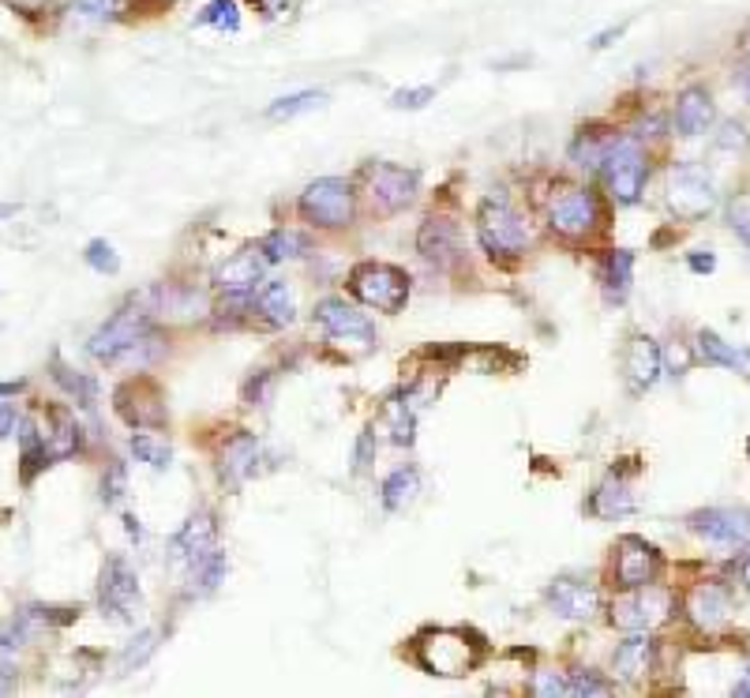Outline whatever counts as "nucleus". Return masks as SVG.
<instances>
[{
    "label": "nucleus",
    "mask_w": 750,
    "mask_h": 698,
    "mask_svg": "<svg viewBox=\"0 0 750 698\" xmlns=\"http://www.w3.org/2000/svg\"><path fill=\"white\" fill-rule=\"evenodd\" d=\"M158 353V331L147 308L128 305L113 312L99 331L91 334V357L105 361V365H120V361H136L147 365Z\"/></svg>",
    "instance_id": "1"
},
{
    "label": "nucleus",
    "mask_w": 750,
    "mask_h": 698,
    "mask_svg": "<svg viewBox=\"0 0 750 698\" xmlns=\"http://www.w3.org/2000/svg\"><path fill=\"white\" fill-rule=\"evenodd\" d=\"M484 642L462 627H436L417 639V661L431 676H465L481 665Z\"/></svg>",
    "instance_id": "2"
},
{
    "label": "nucleus",
    "mask_w": 750,
    "mask_h": 698,
    "mask_svg": "<svg viewBox=\"0 0 750 698\" xmlns=\"http://www.w3.org/2000/svg\"><path fill=\"white\" fill-rule=\"evenodd\" d=\"M476 233L492 260H515L529 249V229L507 196H488L476 210Z\"/></svg>",
    "instance_id": "3"
},
{
    "label": "nucleus",
    "mask_w": 750,
    "mask_h": 698,
    "mask_svg": "<svg viewBox=\"0 0 750 698\" xmlns=\"http://www.w3.org/2000/svg\"><path fill=\"white\" fill-rule=\"evenodd\" d=\"M349 289L357 300H365L368 308H376V312H402L405 300H409V275H405L402 267H391V263H357V267L349 271Z\"/></svg>",
    "instance_id": "4"
},
{
    "label": "nucleus",
    "mask_w": 750,
    "mask_h": 698,
    "mask_svg": "<svg viewBox=\"0 0 750 698\" xmlns=\"http://www.w3.org/2000/svg\"><path fill=\"white\" fill-rule=\"evenodd\" d=\"M300 218L308 226H320V229H342L357 218V199H353V188L338 176H323V181L308 184L297 199Z\"/></svg>",
    "instance_id": "5"
},
{
    "label": "nucleus",
    "mask_w": 750,
    "mask_h": 698,
    "mask_svg": "<svg viewBox=\"0 0 750 698\" xmlns=\"http://www.w3.org/2000/svg\"><path fill=\"white\" fill-rule=\"evenodd\" d=\"M549 226L552 233L567 237V241H581L600 226V203L597 192L578 188V184H559L549 196Z\"/></svg>",
    "instance_id": "6"
},
{
    "label": "nucleus",
    "mask_w": 750,
    "mask_h": 698,
    "mask_svg": "<svg viewBox=\"0 0 750 698\" xmlns=\"http://www.w3.org/2000/svg\"><path fill=\"white\" fill-rule=\"evenodd\" d=\"M600 176H604L608 192L615 196V203H638L642 192H646V176H649V162L642 155L638 139L620 136L608 150V158L600 162Z\"/></svg>",
    "instance_id": "7"
},
{
    "label": "nucleus",
    "mask_w": 750,
    "mask_h": 698,
    "mask_svg": "<svg viewBox=\"0 0 750 698\" xmlns=\"http://www.w3.org/2000/svg\"><path fill=\"white\" fill-rule=\"evenodd\" d=\"M672 608V594L665 586H657V582H646L638 590H623V597L612 600L608 616H612V623L620 631H653V627L668 623Z\"/></svg>",
    "instance_id": "8"
},
{
    "label": "nucleus",
    "mask_w": 750,
    "mask_h": 698,
    "mask_svg": "<svg viewBox=\"0 0 750 698\" xmlns=\"http://www.w3.org/2000/svg\"><path fill=\"white\" fill-rule=\"evenodd\" d=\"M668 207L683 222H699L717 207V188H713L709 173L699 162H679L668 170Z\"/></svg>",
    "instance_id": "9"
},
{
    "label": "nucleus",
    "mask_w": 750,
    "mask_h": 698,
    "mask_svg": "<svg viewBox=\"0 0 750 698\" xmlns=\"http://www.w3.org/2000/svg\"><path fill=\"white\" fill-rule=\"evenodd\" d=\"M365 188L376 215H399V210H405L417 199L420 176L417 170H405V165H394V162H372L365 170Z\"/></svg>",
    "instance_id": "10"
},
{
    "label": "nucleus",
    "mask_w": 750,
    "mask_h": 698,
    "mask_svg": "<svg viewBox=\"0 0 750 698\" xmlns=\"http://www.w3.org/2000/svg\"><path fill=\"white\" fill-rule=\"evenodd\" d=\"M99 605L109 620L136 623V613H139V605H143V597H139V579L125 556H109V560H105L102 579H99Z\"/></svg>",
    "instance_id": "11"
},
{
    "label": "nucleus",
    "mask_w": 750,
    "mask_h": 698,
    "mask_svg": "<svg viewBox=\"0 0 750 698\" xmlns=\"http://www.w3.org/2000/svg\"><path fill=\"white\" fill-rule=\"evenodd\" d=\"M315 323L326 331V339L342 342V346H349V342H357L360 350L376 346V327L365 320V312L349 308L346 300H338V297H326L315 305Z\"/></svg>",
    "instance_id": "12"
},
{
    "label": "nucleus",
    "mask_w": 750,
    "mask_h": 698,
    "mask_svg": "<svg viewBox=\"0 0 750 698\" xmlns=\"http://www.w3.org/2000/svg\"><path fill=\"white\" fill-rule=\"evenodd\" d=\"M660 568H665V560H660V552L653 549L649 541H642V537H620V545H615V563H612L615 586L638 590V586H646V582H657Z\"/></svg>",
    "instance_id": "13"
},
{
    "label": "nucleus",
    "mask_w": 750,
    "mask_h": 698,
    "mask_svg": "<svg viewBox=\"0 0 750 698\" xmlns=\"http://www.w3.org/2000/svg\"><path fill=\"white\" fill-rule=\"evenodd\" d=\"M691 529L720 549H743L750 545V511L743 507H705L691 515Z\"/></svg>",
    "instance_id": "14"
},
{
    "label": "nucleus",
    "mask_w": 750,
    "mask_h": 698,
    "mask_svg": "<svg viewBox=\"0 0 750 698\" xmlns=\"http://www.w3.org/2000/svg\"><path fill=\"white\" fill-rule=\"evenodd\" d=\"M113 399H117V413L131 428H162L165 424V399L150 379H128L117 387Z\"/></svg>",
    "instance_id": "15"
},
{
    "label": "nucleus",
    "mask_w": 750,
    "mask_h": 698,
    "mask_svg": "<svg viewBox=\"0 0 750 698\" xmlns=\"http://www.w3.org/2000/svg\"><path fill=\"white\" fill-rule=\"evenodd\" d=\"M218 549V526H215V515H207V511H199V515H192L188 523L173 534L170 541V560L173 568H184L188 571L192 563H199L203 556H210Z\"/></svg>",
    "instance_id": "16"
},
{
    "label": "nucleus",
    "mask_w": 750,
    "mask_h": 698,
    "mask_svg": "<svg viewBox=\"0 0 750 698\" xmlns=\"http://www.w3.org/2000/svg\"><path fill=\"white\" fill-rule=\"evenodd\" d=\"M259 473H263V444L255 436H249V432H236L222 447L218 477H222V484H229V489H241V484H249Z\"/></svg>",
    "instance_id": "17"
},
{
    "label": "nucleus",
    "mask_w": 750,
    "mask_h": 698,
    "mask_svg": "<svg viewBox=\"0 0 750 698\" xmlns=\"http://www.w3.org/2000/svg\"><path fill=\"white\" fill-rule=\"evenodd\" d=\"M544 597L559 620H589L600 608V590L589 579H555Z\"/></svg>",
    "instance_id": "18"
},
{
    "label": "nucleus",
    "mask_w": 750,
    "mask_h": 698,
    "mask_svg": "<svg viewBox=\"0 0 750 698\" xmlns=\"http://www.w3.org/2000/svg\"><path fill=\"white\" fill-rule=\"evenodd\" d=\"M263 267H267V255L259 249H244L215 271V286L226 297H255V286L263 282Z\"/></svg>",
    "instance_id": "19"
},
{
    "label": "nucleus",
    "mask_w": 750,
    "mask_h": 698,
    "mask_svg": "<svg viewBox=\"0 0 750 698\" xmlns=\"http://www.w3.org/2000/svg\"><path fill=\"white\" fill-rule=\"evenodd\" d=\"M653 657H657V642L649 639V631H631V639L615 646L612 668L623 684H642L653 673Z\"/></svg>",
    "instance_id": "20"
},
{
    "label": "nucleus",
    "mask_w": 750,
    "mask_h": 698,
    "mask_svg": "<svg viewBox=\"0 0 750 698\" xmlns=\"http://www.w3.org/2000/svg\"><path fill=\"white\" fill-rule=\"evenodd\" d=\"M623 373H626V384H631L634 394L649 391V387L660 379V373H665V365H660V346L649 339V334L631 339L626 357H623Z\"/></svg>",
    "instance_id": "21"
},
{
    "label": "nucleus",
    "mask_w": 750,
    "mask_h": 698,
    "mask_svg": "<svg viewBox=\"0 0 750 698\" xmlns=\"http://www.w3.org/2000/svg\"><path fill=\"white\" fill-rule=\"evenodd\" d=\"M728 613H731L728 590L717 586V582H702V586H694L691 597H686V616H691V623L699 627V631H717V627H725Z\"/></svg>",
    "instance_id": "22"
},
{
    "label": "nucleus",
    "mask_w": 750,
    "mask_h": 698,
    "mask_svg": "<svg viewBox=\"0 0 750 698\" xmlns=\"http://www.w3.org/2000/svg\"><path fill=\"white\" fill-rule=\"evenodd\" d=\"M417 249L428 263H436V267H450V263H458V255H462L458 226L450 222V218H425V226H420V233H417Z\"/></svg>",
    "instance_id": "23"
},
{
    "label": "nucleus",
    "mask_w": 750,
    "mask_h": 698,
    "mask_svg": "<svg viewBox=\"0 0 750 698\" xmlns=\"http://www.w3.org/2000/svg\"><path fill=\"white\" fill-rule=\"evenodd\" d=\"M713 125V99L709 91H702V87H686L683 94H679L676 102V128L679 136L694 139V136H705Z\"/></svg>",
    "instance_id": "24"
},
{
    "label": "nucleus",
    "mask_w": 750,
    "mask_h": 698,
    "mask_svg": "<svg viewBox=\"0 0 750 698\" xmlns=\"http://www.w3.org/2000/svg\"><path fill=\"white\" fill-rule=\"evenodd\" d=\"M694 346H699V357L705 361V365L731 368V373L750 379V350L731 346V342H725L720 334H713V331H699V342H694Z\"/></svg>",
    "instance_id": "25"
},
{
    "label": "nucleus",
    "mask_w": 750,
    "mask_h": 698,
    "mask_svg": "<svg viewBox=\"0 0 750 698\" xmlns=\"http://www.w3.org/2000/svg\"><path fill=\"white\" fill-rule=\"evenodd\" d=\"M252 308L259 312V320H263V323H270V327L293 323V316H297L293 289H289L286 282H267V286L259 289V297L252 300Z\"/></svg>",
    "instance_id": "26"
},
{
    "label": "nucleus",
    "mask_w": 750,
    "mask_h": 698,
    "mask_svg": "<svg viewBox=\"0 0 750 698\" xmlns=\"http://www.w3.org/2000/svg\"><path fill=\"white\" fill-rule=\"evenodd\" d=\"M615 131H608V128H581L578 131V139L570 144V158L581 165V170H597L600 173V162L608 158V150H612L615 144Z\"/></svg>",
    "instance_id": "27"
},
{
    "label": "nucleus",
    "mask_w": 750,
    "mask_h": 698,
    "mask_svg": "<svg viewBox=\"0 0 750 698\" xmlns=\"http://www.w3.org/2000/svg\"><path fill=\"white\" fill-rule=\"evenodd\" d=\"M263 255H267V263H281V260H300V255L312 252V237L300 233V229H275V233H267L259 244H255Z\"/></svg>",
    "instance_id": "28"
},
{
    "label": "nucleus",
    "mask_w": 750,
    "mask_h": 698,
    "mask_svg": "<svg viewBox=\"0 0 750 698\" xmlns=\"http://www.w3.org/2000/svg\"><path fill=\"white\" fill-rule=\"evenodd\" d=\"M49 376L57 379V384L65 387V391L72 394L79 405H86V410L99 402V384H94V379L86 376V373H76V368H68L65 357H60L57 350H53V357H49Z\"/></svg>",
    "instance_id": "29"
},
{
    "label": "nucleus",
    "mask_w": 750,
    "mask_h": 698,
    "mask_svg": "<svg viewBox=\"0 0 750 698\" xmlns=\"http://www.w3.org/2000/svg\"><path fill=\"white\" fill-rule=\"evenodd\" d=\"M589 511H593L597 518L631 515V511H634V496H631V489H626L620 477H608V481L593 492V500H589Z\"/></svg>",
    "instance_id": "30"
},
{
    "label": "nucleus",
    "mask_w": 750,
    "mask_h": 698,
    "mask_svg": "<svg viewBox=\"0 0 750 698\" xmlns=\"http://www.w3.org/2000/svg\"><path fill=\"white\" fill-rule=\"evenodd\" d=\"M631 275H634V255L631 252H608L604 267H600V282H604V294L608 300H626V294H631Z\"/></svg>",
    "instance_id": "31"
},
{
    "label": "nucleus",
    "mask_w": 750,
    "mask_h": 698,
    "mask_svg": "<svg viewBox=\"0 0 750 698\" xmlns=\"http://www.w3.org/2000/svg\"><path fill=\"white\" fill-rule=\"evenodd\" d=\"M226 568H229V563H226V552H222V549H215L210 556H203L199 563H192V568H188V582H192L188 594H192V597L215 594L218 582L226 579Z\"/></svg>",
    "instance_id": "32"
},
{
    "label": "nucleus",
    "mask_w": 750,
    "mask_h": 698,
    "mask_svg": "<svg viewBox=\"0 0 750 698\" xmlns=\"http://www.w3.org/2000/svg\"><path fill=\"white\" fill-rule=\"evenodd\" d=\"M417 492H420V473L417 470H394L383 481V492H379V496H383L386 511L399 515V511H405L413 500H417Z\"/></svg>",
    "instance_id": "33"
},
{
    "label": "nucleus",
    "mask_w": 750,
    "mask_h": 698,
    "mask_svg": "<svg viewBox=\"0 0 750 698\" xmlns=\"http://www.w3.org/2000/svg\"><path fill=\"white\" fill-rule=\"evenodd\" d=\"M383 417H386V424H391V439H394V444L409 447L413 444V428H417V417H413L409 394H394V399H386Z\"/></svg>",
    "instance_id": "34"
},
{
    "label": "nucleus",
    "mask_w": 750,
    "mask_h": 698,
    "mask_svg": "<svg viewBox=\"0 0 750 698\" xmlns=\"http://www.w3.org/2000/svg\"><path fill=\"white\" fill-rule=\"evenodd\" d=\"M131 455H136L139 462H147L150 470H165V466H170V458H173V450H170L165 439L150 436V428H139L136 436H131Z\"/></svg>",
    "instance_id": "35"
},
{
    "label": "nucleus",
    "mask_w": 750,
    "mask_h": 698,
    "mask_svg": "<svg viewBox=\"0 0 750 698\" xmlns=\"http://www.w3.org/2000/svg\"><path fill=\"white\" fill-rule=\"evenodd\" d=\"M323 102H326V99H323L320 91H297V94H286V99L270 102L267 117H270V121H293V117H300V113L320 110Z\"/></svg>",
    "instance_id": "36"
},
{
    "label": "nucleus",
    "mask_w": 750,
    "mask_h": 698,
    "mask_svg": "<svg viewBox=\"0 0 750 698\" xmlns=\"http://www.w3.org/2000/svg\"><path fill=\"white\" fill-rule=\"evenodd\" d=\"M199 26H215V31H241V8L236 0H210L207 8L199 12Z\"/></svg>",
    "instance_id": "37"
},
{
    "label": "nucleus",
    "mask_w": 750,
    "mask_h": 698,
    "mask_svg": "<svg viewBox=\"0 0 750 698\" xmlns=\"http://www.w3.org/2000/svg\"><path fill=\"white\" fill-rule=\"evenodd\" d=\"M154 650H158V634H154V631H139L136 639H131L128 646H125V653H120L117 668H120V673H131V668L143 665V661H147Z\"/></svg>",
    "instance_id": "38"
},
{
    "label": "nucleus",
    "mask_w": 750,
    "mask_h": 698,
    "mask_svg": "<svg viewBox=\"0 0 750 698\" xmlns=\"http://www.w3.org/2000/svg\"><path fill=\"white\" fill-rule=\"evenodd\" d=\"M83 260H86V267L99 271V275H117V271H120V255L113 252V244L102 241V237H94V241L86 244Z\"/></svg>",
    "instance_id": "39"
},
{
    "label": "nucleus",
    "mask_w": 750,
    "mask_h": 698,
    "mask_svg": "<svg viewBox=\"0 0 750 698\" xmlns=\"http://www.w3.org/2000/svg\"><path fill=\"white\" fill-rule=\"evenodd\" d=\"M72 12L83 15V20H117L125 12V0H72Z\"/></svg>",
    "instance_id": "40"
},
{
    "label": "nucleus",
    "mask_w": 750,
    "mask_h": 698,
    "mask_svg": "<svg viewBox=\"0 0 750 698\" xmlns=\"http://www.w3.org/2000/svg\"><path fill=\"white\" fill-rule=\"evenodd\" d=\"M125 489H128L125 462H117V458H113L109 470H105V477H102V503H105V507H117L120 496H125Z\"/></svg>",
    "instance_id": "41"
},
{
    "label": "nucleus",
    "mask_w": 750,
    "mask_h": 698,
    "mask_svg": "<svg viewBox=\"0 0 750 698\" xmlns=\"http://www.w3.org/2000/svg\"><path fill=\"white\" fill-rule=\"evenodd\" d=\"M570 676V695H612L615 684H608V679H600L597 673H589V668H578V673H567Z\"/></svg>",
    "instance_id": "42"
},
{
    "label": "nucleus",
    "mask_w": 750,
    "mask_h": 698,
    "mask_svg": "<svg viewBox=\"0 0 750 698\" xmlns=\"http://www.w3.org/2000/svg\"><path fill=\"white\" fill-rule=\"evenodd\" d=\"M533 695L541 698H570V676L567 673H536Z\"/></svg>",
    "instance_id": "43"
},
{
    "label": "nucleus",
    "mask_w": 750,
    "mask_h": 698,
    "mask_svg": "<svg viewBox=\"0 0 750 698\" xmlns=\"http://www.w3.org/2000/svg\"><path fill=\"white\" fill-rule=\"evenodd\" d=\"M728 226L736 229V237L750 249V196L731 199V207H728Z\"/></svg>",
    "instance_id": "44"
},
{
    "label": "nucleus",
    "mask_w": 750,
    "mask_h": 698,
    "mask_svg": "<svg viewBox=\"0 0 750 698\" xmlns=\"http://www.w3.org/2000/svg\"><path fill=\"white\" fill-rule=\"evenodd\" d=\"M431 99H436V91H431V87H409V91H394L391 105H394V110H425Z\"/></svg>",
    "instance_id": "45"
},
{
    "label": "nucleus",
    "mask_w": 750,
    "mask_h": 698,
    "mask_svg": "<svg viewBox=\"0 0 750 698\" xmlns=\"http://www.w3.org/2000/svg\"><path fill=\"white\" fill-rule=\"evenodd\" d=\"M720 131H725V136L717 139V147H725V150H731V147H736V150H743V147H747V131H743V125H736V121H728V125L720 128Z\"/></svg>",
    "instance_id": "46"
},
{
    "label": "nucleus",
    "mask_w": 750,
    "mask_h": 698,
    "mask_svg": "<svg viewBox=\"0 0 750 698\" xmlns=\"http://www.w3.org/2000/svg\"><path fill=\"white\" fill-rule=\"evenodd\" d=\"M372 455H376V436H372V432H360V439H357V473L368 470Z\"/></svg>",
    "instance_id": "47"
},
{
    "label": "nucleus",
    "mask_w": 750,
    "mask_h": 698,
    "mask_svg": "<svg viewBox=\"0 0 750 698\" xmlns=\"http://www.w3.org/2000/svg\"><path fill=\"white\" fill-rule=\"evenodd\" d=\"M255 4H259L263 12L270 15V20H286V15H293L297 0H255Z\"/></svg>",
    "instance_id": "48"
},
{
    "label": "nucleus",
    "mask_w": 750,
    "mask_h": 698,
    "mask_svg": "<svg viewBox=\"0 0 750 698\" xmlns=\"http://www.w3.org/2000/svg\"><path fill=\"white\" fill-rule=\"evenodd\" d=\"M20 428V417H15V405L8 399H0V439L12 436V432Z\"/></svg>",
    "instance_id": "49"
},
{
    "label": "nucleus",
    "mask_w": 750,
    "mask_h": 698,
    "mask_svg": "<svg viewBox=\"0 0 750 698\" xmlns=\"http://www.w3.org/2000/svg\"><path fill=\"white\" fill-rule=\"evenodd\" d=\"M15 691V665L8 657H0V695Z\"/></svg>",
    "instance_id": "50"
},
{
    "label": "nucleus",
    "mask_w": 750,
    "mask_h": 698,
    "mask_svg": "<svg viewBox=\"0 0 750 698\" xmlns=\"http://www.w3.org/2000/svg\"><path fill=\"white\" fill-rule=\"evenodd\" d=\"M691 267L694 271H713L717 267V260H713V255H691Z\"/></svg>",
    "instance_id": "51"
},
{
    "label": "nucleus",
    "mask_w": 750,
    "mask_h": 698,
    "mask_svg": "<svg viewBox=\"0 0 750 698\" xmlns=\"http://www.w3.org/2000/svg\"><path fill=\"white\" fill-rule=\"evenodd\" d=\"M731 695H736V698H750V668L743 673V679H739V684L731 687Z\"/></svg>",
    "instance_id": "52"
},
{
    "label": "nucleus",
    "mask_w": 750,
    "mask_h": 698,
    "mask_svg": "<svg viewBox=\"0 0 750 698\" xmlns=\"http://www.w3.org/2000/svg\"><path fill=\"white\" fill-rule=\"evenodd\" d=\"M739 582H743V590H750V552L739 560Z\"/></svg>",
    "instance_id": "53"
},
{
    "label": "nucleus",
    "mask_w": 750,
    "mask_h": 698,
    "mask_svg": "<svg viewBox=\"0 0 750 698\" xmlns=\"http://www.w3.org/2000/svg\"><path fill=\"white\" fill-rule=\"evenodd\" d=\"M125 529H128V537H136V541H139V537H143V529H139V523H136V518H125Z\"/></svg>",
    "instance_id": "54"
},
{
    "label": "nucleus",
    "mask_w": 750,
    "mask_h": 698,
    "mask_svg": "<svg viewBox=\"0 0 750 698\" xmlns=\"http://www.w3.org/2000/svg\"><path fill=\"white\" fill-rule=\"evenodd\" d=\"M20 387H23L20 379H15V384H0V399H12V394L20 391Z\"/></svg>",
    "instance_id": "55"
},
{
    "label": "nucleus",
    "mask_w": 750,
    "mask_h": 698,
    "mask_svg": "<svg viewBox=\"0 0 750 698\" xmlns=\"http://www.w3.org/2000/svg\"><path fill=\"white\" fill-rule=\"evenodd\" d=\"M739 53H743V57L750 60V26L743 31V38H739Z\"/></svg>",
    "instance_id": "56"
},
{
    "label": "nucleus",
    "mask_w": 750,
    "mask_h": 698,
    "mask_svg": "<svg viewBox=\"0 0 750 698\" xmlns=\"http://www.w3.org/2000/svg\"><path fill=\"white\" fill-rule=\"evenodd\" d=\"M739 87H743V94L750 99V68H743V72H739Z\"/></svg>",
    "instance_id": "57"
}]
</instances>
